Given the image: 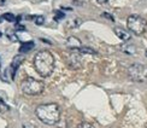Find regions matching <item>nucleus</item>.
<instances>
[{
	"mask_svg": "<svg viewBox=\"0 0 147 128\" xmlns=\"http://www.w3.org/2000/svg\"><path fill=\"white\" fill-rule=\"evenodd\" d=\"M54 64H56V60L53 54L47 50L39 51L34 57V68L42 77H48L52 74L54 70Z\"/></svg>",
	"mask_w": 147,
	"mask_h": 128,
	"instance_id": "1",
	"label": "nucleus"
},
{
	"mask_svg": "<svg viewBox=\"0 0 147 128\" xmlns=\"http://www.w3.org/2000/svg\"><path fill=\"white\" fill-rule=\"evenodd\" d=\"M35 114L42 123L48 126H54L60 120V109L56 103L40 104L35 109Z\"/></svg>",
	"mask_w": 147,
	"mask_h": 128,
	"instance_id": "2",
	"label": "nucleus"
},
{
	"mask_svg": "<svg viewBox=\"0 0 147 128\" xmlns=\"http://www.w3.org/2000/svg\"><path fill=\"white\" fill-rule=\"evenodd\" d=\"M45 83L36 80L34 77H27L24 79L21 83V91L27 95H39L44 92Z\"/></svg>",
	"mask_w": 147,
	"mask_h": 128,
	"instance_id": "3",
	"label": "nucleus"
},
{
	"mask_svg": "<svg viewBox=\"0 0 147 128\" xmlns=\"http://www.w3.org/2000/svg\"><path fill=\"white\" fill-rule=\"evenodd\" d=\"M127 27L133 34L142 35L146 32L147 21L139 15H131L128 17V20H127Z\"/></svg>",
	"mask_w": 147,
	"mask_h": 128,
	"instance_id": "4",
	"label": "nucleus"
},
{
	"mask_svg": "<svg viewBox=\"0 0 147 128\" xmlns=\"http://www.w3.org/2000/svg\"><path fill=\"white\" fill-rule=\"evenodd\" d=\"M128 76L135 82H145L147 80V66L140 63H134L128 68Z\"/></svg>",
	"mask_w": 147,
	"mask_h": 128,
	"instance_id": "5",
	"label": "nucleus"
},
{
	"mask_svg": "<svg viewBox=\"0 0 147 128\" xmlns=\"http://www.w3.org/2000/svg\"><path fill=\"white\" fill-rule=\"evenodd\" d=\"M65 59L70 69H80L82 66V53H80L78 51L69 50L66 52Z\"/></svg>",
	"mask_w": 147,
	"mask_h": 128,
	"instance_id": "6",
	"label": "nucleus"
},
{
	"mask_svg": "<svg viewBox=\"0 0 147 128\" xmlns=\"http://www.w3.org/2000/svg\"><path fill=\"white\" fill-rule=\"evenodd\" d=\"M65 45L68 47V50H72V51H80L83 47L81 40L76 38V36H69L65 42Z\"/></svg>",
	"mask_w": 147,
	"mask_h": 128,
	"instance_id": "7",
	"label": "nucleus"
},
{
	"mask_svg": "<svg viewBox=\"0 0 147 128\" xmlns=\"http://www.w3.org/2000/svg\"><path fill=\"white\" fill-rule=\"evenodd\" d=\"M113 32H115V34L117 35V38H119L122 41H129L130 40V34H129V32H127L125 29H123V28H119V27H116L115 29H113Z\"/></svg>",
	"mask_w": 147,
	"mask_h": 128,
	"instance_id": "8",
	"label": "nucleus"
},
{
	"mask_svg": "<svg viewBox=\"0 0 147 128\" xmlns=\"http://www.w3.org/2000/svg\"><path fill=\"white\" fill-rule=\"evenodd\" d=\"M24 60V57L23 56H21V54H18V56H16L15 58H13V60H12V63H11V77L13 79V76H15V72H16V70L18 69V66L21 65V63Z\"/></svg>",
	"mask_w": 147,
	"mask_h": 128,
	"instance_id": "9",
	"label": "nucleus"
},
{
	"mask_svg": "<svg viewBox=\"0 0 147 128\" xmlns=\"http://www.w3.org/2000/svg\"><path fill=\"white\" fill-rule=\"evenodd\" d=\"M33 47H34V42H33V41L26 42V44H22V46H21V48H20V52H22V53H24V52H29Z\"/></svg>",
	"mask_w": 147,
	"mask_h": 128,
	"instance_id": "10",
	"label": "nucleus"
},
{
	"mask_svg": "<svg viewBox=\"0 0 147 128\" xmlns=\"http://www.w3.org/2000/svg\"><path fill=\"white\" fill-rule=\"evenodd\" d=\"M122 51L128 53V54H134L136 52V47L133 46V45H124L123 47H122Z\"/></svg>",
	"mask_w": 147,
	"mask_h": 128,
	"instance_id": "11",
	"label": "nucleus"
},
{
	"mask_svg": "<svg viewBox=\"0 0 147 128\" xmlns=\"http://www.w3.org/2000/svg\"><path fill=\"white\" fill-rule=\"evenodd\" d=\"M3 18H4V20H6L7 22H16V17L12 14H4Z\"/></svg>",
	"mask_w": 147,
	"mask_h": 128,
	"instance_id": "12",
	"label": "nucleus"
},
{
	"mask_svg": "<svg viewBox=\"0 0 147 128\" xmlns=\"http://www.w3.org/2000/svg\"><path fill=\"white\" fill-rule=\"evenodd\" d=\"M34 22L38 24V26H41V24L45 22V18H44V16H35L34 17Z\"/></svg>",
	"mask_w": 147,
	"mask_h": 128,
	"instance_id": "13",
	"label": "nucleus"
},
{
	"mask_svg": "<svg viewBox=\"0 0 147 128\" xmlns=\"http://www.w3.org/2000/svg\"><path fill=\"white\" fill-rule=\"evenodd\" d=\"M64 17H65V15L63 14V12H60V11H56V12H54V20H56V21H60Z\"/></svg>",
	"mask_w": 147,
	"mask_h": 128,
	"instance_id": "14",
	"label": "nucleus"
},
{
	"mask_svg": "<svg viewBox=\"0 0 147 128\" xmlns=\"http://www.w3.org/2000/svg\"><path fill=\"white\" fill-rule=\"evenodd\" d=\"M77 128H95V127L89 122H82V123H80L77 126Z\"/></svg>",
	"mask_w": 147,
	"mask_h": 128,
	"instance_id": "15",
	"label": "nucleus"
},
{
	"mask_svg": "<svg viewBox=\"0 0 147 128\" xmlns=\"http://www.w3.org/2000/svg\"><path fill=\"white\" fill-rule=\"evenodd\" d=\"M80 23H81V21H80V20H76V21H71V23H69V27L75 28V27H77V26H78Z\"/></svg>",
	"mask_w": 147,
	"mask_h": 128,
	"instance_id": "16",
	"label": "nucleus"
},
{
	"mask_svg": "<svg viewBox=\"0 0 147 128\" xmlns=\"http://www.w3.org/2000/svg\"><path fill=\"white\" fill-rule=\"evenodd\" d=\"M101 16H102V17H106V18H107V20H110V21H112V22L115 21V18H113V16H111V15H109V14H106V12H104V14H102Z\"/></svg>",
	"mask_w": 147,
	"mask_h": 128,
	"instance_id": "17",
	"label": "nucleus"
},
{
	"mask_svg": "<svg viewBox=\"0 0 147 128\" xmlns=\"http://www.w3.org/2000/svg\"><path fill=\"white\" fill-rule=\"evenodd\" d=\"M23 128H36L34 125H32V123H24L23 125Z\"/></svg>",
	"mask_w": 147,
	"mask_h": 128,
	"instance_id": "18",
	"label": "nucleus"
},
{
	"mask_svg": "<svg viewBox=\"0 0 147 128\" xmlns=\"http://www.w3.org/2000/svg\"><path fill=\"white\" fill-rule=\"evenodd\" d=\"M96 1L99 3V4H106V3L109 1V0H96Z\"/></svg>",
	"mask_w": 147,
	"mask_h": 128,
	"instance_id": "19",
	"label": "nucleus"
},
{
	"mask_svg": "<svg viewBox=\"0 0 147 128\" xmlns=\"http://www.w3.org/2000/svg\"><path fill=\"white\" fill-rule=\"evenodd\" d=\"M3 106H4V103H3L1 100H0V112L3 111Z\"/></svg>",
	"mask_w": 147,
	"mask_h": 128,
	"instance_id": "20",
	"label": "nucleus"
}]
</instances>
